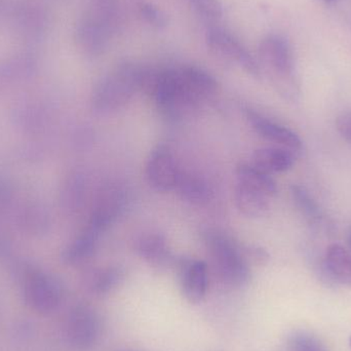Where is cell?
I'll return each mask as SVG.
<instances>
[{
    "mask_svg": "<svg viewBox=\"0 0 351 351\" xmlns=\"http://www.w3.org/2000/svg\"><path fill=\"white\" fill-rule=\"evenodd\" d=\"M217 82L194 66L154 69L144 67L141 90L152 97L158 110L170 119H181L212 98Z\"/></svg>",
    "mask_w": 351,
    "mask_h": 351,
    "instance_id": "obj_1",
    "label": "cell"
},
{
    "mask_svg": "<svg viewBox=\"0 0 351 351\" xmlns=\"http://www.w3.org/2000/svg\"><path fill=\"white\" fill-rule=\"evenodd\" d=\"M142 66L123 63L102 78L92 95L93 109L109 113L123 108L141 90Z\"/></svg>",
    "mask_w": 351,
    "mask_h": 351,
    "instance_id": "obj_2",
    "label": "cell"
},
{
    "mask_svg": "<svg viewBox=\"0 0 351 351\" xmlns=\"http://www.w3.org/2000/svg\"><path fill=\"white\" fill-rule=\"evenodd\" d=\"M204 241L219 278L232 288H241L247 285L251 278V269L239 247L218 232L206 233Z\"/></svg>",
    "mask_w": 351,
    "mask_h": 351,
    "instance_id": "obj_3",
    "label": "cell"
},
{
    "mask_svg": "<svg viewBox=\"0 0 351 351\" xmlns=\"http://www.w3.org/2000/svg\"><path fill=\"white\" fill-rule=\"evenodd\" d=\"M21 282L25 302L35 313L49 315L63 301V288L55 276L32 265L21 266Z\"/></svg>",
    "mask_w": 351,
    "mask_h": 351,
    "instance_id": "obj_4",
    "label": "cell"
},
{
    "mask_svg": "<svg viewBox=\"0 0 351 351\" xmlns=\"http://www.w3.org/2000/svg\"><path fill=\"white\" fill-rule=\"evenodd\" d=\"M259 56L278 88L291 92L294 88V59L288 39L280 34L267 35L260 43Z\"/></svg>",
    "mask_w": 351,
    "mask_h": 351,
    "instance_id": "obj_5",
    "label": "cell"
},
{
    "mask_svg": "<svg viewBox=\"0 0 351 351\" xmlns=\"http://www.w3.org/2000/svg\"><path fill=\"white\" fill-rule=\"evenodd\" d=\"M6 21L18 36L33 45L45 40L51 29V19L45 8L27 0H12Z\"/></svg>",
    "mask_w": 351,
    "mask_h": 351,
    "instance_id": "obj_6",
    "label": "cell"
},
{
    "mask_svg": "<svg viewBox=\"0 0 351 351\" xmlns=\"http://www.w3.org/2000/svg\"><path fill=\"white\" fill-rule=\"evenodd\" d=\"M101 328L100 317L93 307L75 305L66 319V340L74 350H90L100 338Z\"/></svg>",
    "mask_w": 351,
    "mask_h": 351,
    "instance_id": "obj_7",
    "label": "cell"
},
{
    "mask_svg": "<svg viewBox=\"0 0 351 351\" xmlns=\"http://www.w3.org/2000/svg\"><path fill=\"white\" fill-rule=\"evenodd\" d=\"M113 35L110 27L90 10L78 19L74 28L76 47L88 57L104 53Z\"/></svg>",
    "mask_w": 351,
    "mask_h": 351,
    "instance_id": "obj_8",
    "label": "cell"
},
{
    "mask_svg": "<svg viewBox=\"0 0 351 351\" xmlns=\"http://www.w3.org/2000/svg\"><path fill=\"white\" fill-rule=\"evenodd\" d=\"M206 43L210 51L225 61L237 63L251 75L259 77V64L243 43L228 31L212 28L206 32Z\"/></svg>",
    "mask_w": 351,
    "mask_h": 351,
    "instance_id": "obj_9",
    "label": "cell"
},
{
    "mask_svg": "<svg viewBox=\"0 0 351 351\" xmlns=\"http://www.w3.org/2000/svg\"><path fill=\"white\" fill-rule=\"evenodd\" d=\"M128 192L123 186L110 185L99 194L88 227L102 234L121 216L128 206Z\"/></svg>",
    "mask_w": 351,
    "mask_h": 351,
    "instance_id": "obj_10",
    "label": "cell"
},
{
    "mask_svg": "<svg viewBox=\"0 0 351 351\" xmlns=\"http://www.w3.org/2000/svg\"><path fill=\"white\" fill-rule=\"evenodd\" d=\"M181 172L174 154L166 145H158L154 148L146 162V178L149 185L156 191L175 190Z\"/></svg>",
    "mask_w": 351,
    "mask_h": 351,
    "instance_id": "obj_11",
    "label": "cell"
},
{
    "mask_svg": "<svg viewBox=\"0 0 351 351\" xmlns=\"http://www.w3.org/2000/svg\"><path fill=\"white\" fill-rule=\"evenodd\" d=\"M182 294L191 304H198L206 298L208 288V266L204 261L182 258L176 261Z\"/></svg>",
    "mask_w": 351,
    "mask_h": 351,
    "instance_id": "obj_12",
    "label": "cell"
},
{
    "mask_svg": "<svg viewBox=\"0 0 351 351\" xmlns=\"http://www.w3.org/2000/svg\"><path fill=\"white\" fill-rule=\"evenodd\" d=\"M38 68V57L30 51L0 60V93L31 80L36 75Z\"/></svg>",
    "mask_w": 351,
    "mask_h": 351,
    "instance_id": "obj_13",
    "label": "cell"
},
{
    "mask_svg": "<svg viewBox=\"0 0 351 351\" xmlns=\"http://www.w3.org/2000/svg\"><path fill=\"white\" fill-rule=\"evenodd\" d=\"M247 117L254 131L267 141L276 143L280 147L287 148L295 154L302 149L300 138L292 130L250 109L247 110Z\"/></svg>",
    "mask_w": 351,
    "mask_h": 351,
    "instance_id": "obj_14",
    "label": "cell"
},
{
    "mask_svg": "<svg viewBox=\"0 0 351 351\" xmlns=\"http://www.w3.org/2000/svg\"><path fill=\"white\" fill-rule=\"evenodd\" d=\"M138 255L156 269H168L175 266L176 260L166 237L160 233L142 235L136 243Z\"/></svg>",
    "mask_w": 351,
    "mask_h": 351,
    "instance_id": "obj_15",
    "label": "cell"
},
{
    "mask_svg": "<svg viewBox=\"0 0 351 351\" xmlns=\"http://www.w3.org/2000/svg\"><path fill=\"white\" fill-rule=\"evenodd\" d=\"M295 152L280 147H263L255 150L253 154L254 166L267 174L284 173L290 170L295 162Z\"/></svg>",
    "mask_w": 351,
    "mask_h": 351,
    "instance_id": "obj_16",
    "label": "cell"
},
{
    "mask_svg": "<svg viewBox=\"0 0 351 351\" xmlns=\"http://www.w3.org/2000/svg\"><path fill=\"white\" fill-rule=\"evenodd\" d=\"M125 271L121 266H107L88 272L84 278V286L90 294L104 296L117 290L123 280Z\"/></svg>",
    "mask_w": 351,
    "mask_h": 351,
    "instance_id": "obj_17",
    "label": "cell"
},
{
    "mask_svg": "<svg viewBox=\"0 0 351 351\" xmlns=\"http://www.w3.org/2000/svg\"><path fill=\"white\" fill-rule=\"evenodd\" d=\"M234 199L239 212L249 218H261L269 210V196L239 182L235 186Z\"/></svg>",
    "mask_w": 351,
    "mask_h": 351,
    "instance_id": "obj_18",
    "label": "cell"
},
{
    "mask_svg": "<svg viewBox=\"0 0 351 351\" xmlns=\"http://www.w3.org/2000/svg\"><path fill=\"white\" fill-rule=\"evenodd\" d=\"M324 265L326 271L335 282L351 286V254L346 247L338 243L329 245Z\"/></svg>",
    "mask_w": 351,
    "mask_h": 351,
    "instance_id": "obj_19",
    "label": "cell"
},
{
    "mask_svg": "<svg viewBox=\"0 0 351 351\" xmlns=\"http://www.w3.org/2000/svg\"><path fill=\"white\" fill-rule=\"evenodd\" d=\"M99 234L90 227H86L73 241L69 243L62 254L65 263L69 265H78L84 263L86 260L92 257L96 251L98 243Z\"/></svg>",
    "mask_w": 351,
    "mask_h": 351,
    "instance_id": "obj_20",
    "label": "cell"
},
{
    "mask_svg": "<svg viewBox=\"0 0 351 351\" xmlns=\"http://www.w3.org/2000/svg\"><path fill=\"white\" fill-rule=\"evenodd\" d=\"M175 191L182 199L194 204H202L210 199V190L199 176L182 171L179 176Z\"/></svg>",
    "mask_w": 351,
    "mask_h": 351,
    "instance_id": "obj_21",
    "label": "cell"
},
{
    "mask_svg": "<svg viewBox=\"0 0 351 351\" xmlns=\"http://www.w3.org/2000/svg\"><path fill=\"white\" fill-rule=\"evenodd\" d=\"M18 221L23 230L34 235L47 232L51 225L49 212L38 202H31L23 206L19 213Z\"/></svg>",
    "mask_w": 351,
    "mask_h": 351,
    "instance_id": "obj_22",
    "label": "cell"
},
{
    "mask_svg": "<svg viewBox=\"0 0 351 351\" xmlns=\"http://www.w3.org/2000/svg\"><path fill=\"white\" fill-rule=\"evenodd\" d=\"M14 125L30 133L41 131L47 125V115L45 108L36 103H25L12 110Z\"/></svg>",
    "mask_w": 351,
    "mask_h": 351,
    "instance_id": "obj_23",
    "label": "cell"
},
{
    "mask_svg": "<svg viewBox=\"0 0 351 351\" xmlns=\"http://www.w3.org/2000/svg\"><path fill=\"white\" fill-rule=\"evenodd\" d=\"M237 179L239 183L255 188L270 198L278 192L276 181L271 176L254 166L253 164H241L237 168Z\"/></svg>",
    "mask_w": 351,
    "mask_h": 351,
    "instance_id": "obj_24",
    "label": "cell"
},
{
    "mask_svg": "<svg viewBox=\"0 0 351 351\" xmlns=\"http://www.w3.org/2000/svg\"><path fill=\"white\" fill-rule=\"evenodd\" d=\"M86 181L84 175L78 172L68 176L61 190V204L64 210L75 212L84 202Z\"/></svg>",
    "mask_w": 351,
    "mask_h": 351,
    "instance_id": "obj_25",
    "label": "cell"
},
{
    "mask_svg": "<svg viewBox=\"0 0 351 351\" xmlns=\"http://www.w3.org/2000/svg\"><path fill=\"white\" fill-rule=\"evenodd\" d=\"M90 10L102 19L117 33L123 22V14L117 0H90Z\"/></svg>",
    "mask_w": 351,
    "mask_h": 351,
    "instance_id": "obj_26",
    "label": "cell"
},
{
    "mask_svg": "<svg viewBox=\"0 0 351 351\" xmlns=\"http://www.w3.org/2000/svg\"><path fill=\"white\" fill-rule=\"evenodd\" d=\"M292 196L295 204L302 215H304L305 218L311 221H317L321 219V210L304 186H292Z\"/></svg>",
    "mask_w": 351,
    "mask_h": 351,
    "instance_id": "obj_27",
    "label": "cell"
},
{
    "mask_svg": "<svg viewBox=\"0 0 351 351\" xmlns=\"http://www.w3.org/2000/svg\"><path fill=\"white\" fill-rule=\"evenodd\" d=\"M140 16L147 24L156 29L166 28L168 25V16L164 10L150 2L140 1L138 3Z\"/></svg>",
    "mask_w": 351,
    "mask_h": 351,
    "instance_id": "obj_28",
    "label": "cell"
},
{
    "mask_svg": "<svg viewBox=\"0 0 351 351\" xmlns=\"http://www.w3.org/2000/svg\"><path fill=\"white\" fill-rule=\"evenodd\" d=\"M288 351H327L324 344L311 334H294L289 340Z\"/></svg>",
    "mask_w": 351,
    "mask_h": 351,
    "instance_id": "obj_29",
    "label": "cell"
},
{
    "mask_svg": "<svg viewBox=\"0 0 351 351\" xmlns=\"http://www.w3.org/2000/svg\"><path fill=\"white\" fill-rule=\"evenodd\" d=\"M187 1L204 19L217 20L222 16V4L219 0H187Z\"/></svg>",
    "mask_w": 351,
    "mask_h": 351,
    "instance_id": "obj_30",
    "label": "cell"
},
{
    "mask_svg": "<svg viewBox=\"0 0 351 351\" xmlns=\"http://www.w3.org/2000/svg\"><path fill=\"white\" fill-rule=\"evenodd\" d=\"M12 200V189L8 180L0 175V212H4L10 208Z\"/></svg>",
    "mask_w": 351,
    "mask_h": 351,
    "instance_id": "obj_31",
    "label": "cell"
},
{
    "mask_svg": "<svg viewBox=\"0 0 351 351\" xmlns=\"http://www.w3.org/2000/svg\"><path fill=\"white\" fill-rule=\"evenodd\" d=\"M337 130L340 135L351 143V112L344 113L338 117Z\"/></svg>",
    "mask_w": 351,
    "mask_h": 351,
    "instance_id": "obj_32",
    "label": "cell"
},
{
    "mask_svg": "<svg viewBox=\"0 0 351 351\" xmlns=\"http://www.w3.org/2000/svg\"><path fill=\"white\" fill-rule=\"evenodd\" d=\"M10 245L8 239L0 233V258H5L10 255Z\"/></svg>",
    "mask_w": 351,
    "mask_h": 351,
    "instance_id": "obj_33",
    "label": "cell"
},
{
    "mask_svg": "<svg viewBox=\"0 0 351 351\" xmlns=\"http://www.w3.org/2000/svg\"><path fill=\"white\" fill-rule=\"evenodd\" d=\"M12 3V0H0V20H6Z\"/></svg>",
    "mask_w": 351,
    "mask_h": 351,
    "instance_id": "obj_34",
    "label": "cell"
},
{
    "mask_svg": "<svg viewBox=\"0 0 351 351\" xmlns=\"http://www.w3.org/2000/svg\"><path fill=\"white\" fill-rule=\"evenodd\" d=\"M117 351H146V350H137V348H123V350H119Z\"/></svg>",
    "mask_w": 351,
    "mask_h": 351,
    "instance_id": "obj_35",
    "label": "cell"
},
{
    "mask_svg": "<svg viewBox=\"0 0 351 351\" xmlns=\"http://www.w3.org/2000/svg\"><path fill=\"white\" fill-rule=\"evenodd\" d=\"M319 1L324 2V3H332V2L335 1V0H319Z\"/></svg>",
    "mask_w": 351,
    "mask_h": 351,
    "instance_id": "obj_36",
    "label": "cell"
},
{
    "mask_svg": "<svg viewBox=\"0 0 351 351\" xmlns=\"http://www.w3.org/2000/svg\"><path fill=\"white\" fill-rule=\"evenodd\" d=\"M350 348H351V336H350Z\"/></svg>",
    "mask_w": 351,
    "mask_h": 351,
    "instance_id": "obj_37",
    "label": "cell"
},
{
    "mask_svg": "<svg viewBox=\"0 0 351 351\" xmlns=\"http://www.w3.org/2000/svg\"><path fill=\"white\" fill-rule=\"evenodd\" d=\"M350 247H351V234H350Z\"/></svg>",
    "mask_w": 351,
    "mask_h": 351,
    "instance_id": "obj_38",
    "label": "cell"
}]
</instances>
